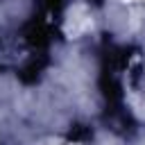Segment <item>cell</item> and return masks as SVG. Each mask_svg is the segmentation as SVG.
<instances>
[{
    "label": "cell",
    "mask_w": 145,
    "mask_h": 145,
    "mask_svg": "<svg viewBox=\"0 0 145 145\" xmlns=\"http://www.w3.org/2000/svg\"><path fill=\"white\" fill-rule=\"evenodd\" d=\"M88 25H91V16H88V11H86V9L82 11V5L72 7V11L68 14V23H66L68 34H79V32L86 29Z\"/></svg>",
    "instance_id": "6da1fadb"
}]
</instances>
